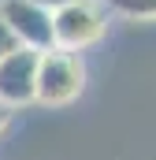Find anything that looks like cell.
Returning a JSON list of instances; mask_svg holds the SVG:
<instances>
[{"label":"cell","mask_w":156,"mask_h":160,"mask_svg":"<svg viewBox=\"0 0 156 160\" xmlns=\"http://www.w3.org/2000/svg\"><path fill=\"white\" fill-rule=\"evenodd\" d=\"M34 4H41V8H48V11H63L67 4H78V0H34Z\"/></svg>","instance_id":"52a82bcc"},{"label":"cell","mask_w":156,"mask_h":160,"mask_svg":"<svg viewBox=\"0 0 156 160\" xmlns=\"http://www.w3.org/2000/svg\"><path fill=\"white\" fill-rule=\"evenodd\" d=\"M85 86V67L78 60V52L67 48H52L41 52V71H37V101L41 104H71Z\"/></svg>","instance_id":"6da1fadb"},{"label":"cell","mask_w":156,"mask_h":160,"mask_svg":"<svg viewBox=\"0 0 156 160\" xmlns=\"http://www.w3.org/2000/svg\"><path fill=\"white\" fill-rule=\"evenodd\" d=\"M108 8L126 19H156V0H108Z\"/></svg>","instance_id":"5b68a950"},{"label":"cell","mask_w":156,"mask_h":160,"mask_svg":"<svg viewBox=\"0 0 156 160\" xmlns=\"http://www.w3.org/2000/svg\"><path fill=\"white\" fill-rule=\"evenodd\" d=\"M11 112H15V108H7V104L0 101V134H4V127L11 123Z\"/></svg>","instance_id":"ba28073f"},{"label":"cell","mask_w":156,"mask_h":160,"mask_svg":"<svg viewBox=\"0 0 156 160\" xmlns=\"http://www.w3.org/2000/svg\"><path fill=\"white\" fill-rule=\"evenodd\" d=\"M0 15L22 48H34V52L56 48V11L41 8L34 0H0Z\"/></svg>","instance_id":"7a4b0ae2"},{"label":"cell","mask_w":156,"mask_h":160,"mask_svg":"<svg viewBox=\"0 0 156 160\" xmlns=\"http://www.w3.org/2000/svg\"><path fill=\"white\" fill-rule=\"evenodd\" d=\"M15 48H22V45H19V38L11 34V26H7V22H4V15H0V60H4V56H11Z\"/></svg>","instance_id":"8992f818"},{"label":"cell","mask_w":156,"mask_h":160,"mask_svg":"<svg viewBox=\"0 0 156 160\" xmlns=\"http://www.w3.org/2000/svg\"><path fill=\"white\" fill-rule=\"evenodd\" d=\"M104 30H108V11L97 0H78V4H67L63 11H56V48L78 52L100 41Z\"/></svg>","instance_id":"3957f363"},{"label":"cell","mask_w":156,"mask_h":160,"mask_svg":"<svg viewBox=\"0 0 156 160\" xmlns=\"http://www.w3.org/2000/svg\"><path fill=\"white\" fill-rule=\"evenodd\" d=\"M37 71H41V52L34 48H15L11 56L0 60V101L7 108H22L37 101Z\"/></svg>","instance_id":"277c9868"}]
</instances>
